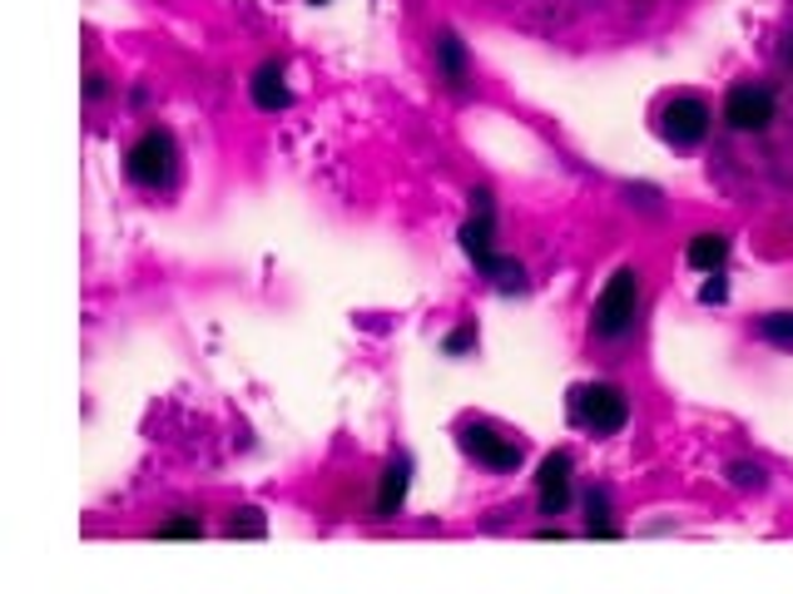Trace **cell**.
I'll list each match as a JSON object with an SVG mask.
<instances>
[{
    "instance_id": "1",
    "label": "cell",
    "mask_w": 793,
    "mask_h": 594,
    "mask_svg": "<svg viewBox=\"0 0 793 594\" xmlns=\"http://www.w3.org/2000/svg\"><path fill=\"white\" fill-rule=\"evenodd\" d=\"M461 248L471 253V263L501 293H521L526 288V268H521V263H516V258H496V248H491V194H476V214L461 223Z\"/></svg>"
},
{
    "instance_id": "2",
    "label": "cell",
    "mask_w": 793,
    "mask_h": 594,
    "mask_svg": "<svg viewBox=\"0 0 793 594\" xmlns=\"http://www.w3.org/2000/svg\"><path fill=\"white\" fill-rule=\"evenodd\" d=\"M124 174H130V184H140V188H174V178H179V144H174V134L169 130H144L140 140L130 144V154H124Z\"/></svg>"
},
{
    "instance_id": "3",
    "label": "cell",
    "mask_w": 793,
    "mask_h": 594,
    "mask_svg": "<svg viewBox=\"0 0 793 594\" xmlns=\"http://www.w3.org/2000/svg\"><path fill=\"white\" fill-rule=\"evenodd\" d=\"M570 417H576V427L596 431V437H616L630 421V397L616 381H586V387L570 391Z\"/></svg>"
},
{
    "instance_id": "4",
    "label": "cell",
    "mask_w": 793,
    "mask_h": 594,
    "mask_svg": "<svg viewBox=\"0 0 793 594\" xmlns=\"http://www.w3.org/2000/svg\"><path fill=\"white\" fill-rule=\"evenodd\" d=\"M714 130V110L700 94H674L660 110V140L670 148H700Z\"/></svg>"
},
{
    "instance_id": "5",
    "label": "cell",
    "mask_w": 793,
    "mask_h": 594,
    "mask_svg": "<svg viewBox=\"0 0 793 594\" xmlns=\"http://www.w3.org/2000/svg\"><path fill=\"white\" fill-rule=\"evenodd\" d=\"M634 307H640V273L620 268L596 303V332L610 337V342H620V337L634 327Z\"/></svg>"
},
{
    "instance_id": "6",
    "label": "cell",
    "mask_w": 793,
    "mask_h": 594,
    "mask_svg": "<svg viewBox=\"0 0 793 594\" xmlns=\"http://www.w3.org/2000/svg\"><path fill=\"white\" fill-rule=\"evenodd\" d=\"M779 114V100L769 84H734L724 94V124L734 134H764Z\"/></svg>"
},
{
    "instance_id": "7",
    "label": "cell",
    "mask_w": 793,
    "mask_h": 594,
    "mask_svg": "<svg viewBox=\"0 0 793 594\" xmlns=\"http://www.w3.org/2000/svg\"><path fill=\"white\" fill-rule=\"evenodd\" d=\"M461 451L471 455V461H481L486 471H516L521 465V441L501 437L496 427H486V421H476V427H461Z\"/></svg>"
},
{
    "instance_id": "8",
    "label": "cell",
    "mask_w": 793,
    "mask_h": 594,
    "mask_svg": "<svg viewBox=\"0 0 793 594\" xmlns=\"http://www.w3.org/2000/svg\"><path fill=\"white\" fill-rule=\"evenodd\" d=\"M536 505L541 515H566L570 505V455L566 451H551L536 471Z\"/></svg>"
},
{
    "instance_id": "9",
    "label": "cell",
    "mask_w": 793,
    "mask_h": 594,
    "mask_svg": "<svg viewBox=\"0 0 793 594\" xmlns=\"http://www.w3.org/2000/svg\"><path fill=\"white\" fill-rule=\"evenodd\" d=\"M248 94H253V104H258L263 114H283V110H288V104H293V90H288V80H283V65H278V60H268V65L253 70Z\"/></svg>"
},
{
    "instance_id": "10",
    "label": "cell",
    "mask_w": 793,
    "mask_h": 594,
    "mask_svg": "<svg viewBox=\"0 0 793 594\" xmlns=\"http://www.w3.org/2000/svg\"><path fill=\"white\" fill-rule=\"evenodd\" d=\"M684 263H690L694 273H724L729 238L724 233H700V238H690V248H684Z\"/></svg>"
},
{
    "instance_id": "11",
    "label": "cell",
    "mask_w": 793,
    "mask_h": 594,
    "mask_svg": "<svg viewBox=\"0 0 793 594\" xmlns=\"http://www.w3.org/2000/svg\"><path fill=\"white\" fill-rule=\"evenodd\" d=\"M407 481H411V461H393L383 471V485H377V520H393L407 501Z\"/></svg>"
},
{
    "instance_id": "12",
    "label": "cell",
    "mask_w": 793,
    "mask_h": 594,
    "mask_svg": "<svg viewBox=\"0 0 793 594\" xmlns=\"http://www.w3.org/2000/svg\"><path fill=\"white\" fill-rule=\"evenodd\" d=\"M437 65H441V80H447L451 90L467 84V50H461V40L451 35V30H441L437 35Z\"/></svg>"
},
{
    "instance_id": "13",
    "label": "cell",
    "mask_w": 793,
    "mask_h": 594,
    "mask_svg": "<svg viewBox=\"0 0 793 594\" xmlns=\"http://www.w3.org/2000/svg\"><path fill=\"white\" fill-rule=\"evenodd\" d=\"M586 530H590V535H600V540L620 535V530L610 525V495L606 491H590L586 495Z\"/></svg>"
},
{
    "instance_id": "14",
    "label": "cell",
    "mask_w": 793,
    "mask_h": 594,
    "mask_svg": "<svg viewBox=\"0 0 793 594\" xmlns=\"http://www.w3.org/2000/svg\"><path fill=\"white\" fill-rule=\"evenodd\" d=\"M759 337L774 347H784V352H793V313H769L759 317Z\"/></svg>"
},
{
    "instance_id": "15",
    "label": "cell",
    "mask_w": 793,
    "mask_h": 594,
    "mask_svg": "<svg viewBox=\"0 0 793 594\" xmlns=\"http://www.w3.org/2000/svg\"><path fill=\"white\" fill-rule=\"evenodd\" d=\"M199 535H204V520L199 515H174L159 525V540H199Z\"/></svg>"
},
{
    "instance_id": "16",
    "label": "cell",
    "mask_w": 793,
    "mask_h": 594,
    "mask_svg": "<svg viewBox=\"0 0 793 594\" xmlns=\"http://www.w3.org/2000/svg\"><path fill=\"white\" fill-rule=\"evenodd\" d=\"M729 481H734V485H739V491H749V485H754V491H759V485H764V465H749V461H734V465H729Z\"/></svg>"
},
{
    "instance_id": "17",
    "label": "cell",
    "mask_w": 793,
    "mask_h": 594,
    "mask_svg": "<svg viewBox=\"0 0 793 594\" xmlns=\"http://www.w3.org/2000/svg\"><path fill=\"white\" fill-rule=\"evenodd\" d=\"M228 535H263V515L258 511H243V520H228Z\"/></svg>"
},
{
    "instance_id": "18",
    "label": "cell",
    "mask_w": 793,
    "mask_h": 594,
    "mask_svg": "<svg viewBox=\"0 0 793 594\" xmlns=\"http://www.w3.org/2000/svg\"><path fill=\"white\" fill-rule=\"evenodd\" d=\"M441 347H447L451 357H461V352H467V347H476V327H471V322H467V327H457V332H451V337H447V342H441Z\"/></svg>"
},
{
    "instance_id": "19",
    "label": "cell",
    "mask_w": 793,
    "mask_h": 594,
    "mask_svg": "<svg viewBox=\"0 0 793 594\" xmlns=\"http://www.w3.org/2000/svg\"><path fill=\"white\" fill-rule=\"evenodd\" d=\"M724 297H729V283L724 278H719V273H714V283H704V288H700V303H724Z\"/></svg>"
},
{
    "instance_id": "20",
    "label": "cell",
    "mask_w": 793,
    "mask_h": 594,
    "mask_svg": "<svg viewBox=\"0 0 793 594\" xmlns=\"http://www.w3.org/2000/svg\"><path fill=\"white\" fill-rule=\"evenodd\" d=\"M84 94H90V100H100V94H104V74H90V84H84Z\"/></svg>"
},
{
    "instance_id": "21",
    "label": "cell",
    "mask_w": 793,
    "mask_h": 594,
    "mask_svg": "<svg viewBox=\"0 0 793 594\" xmlns=\"http://www.w3.org/2000/svg\"><path fill=\"white\" fill-rule=\"evenodd\" d=\"M313 6H327V0H313Z\"/></svg>"
},
{
    "instance_id": "22",
    "label": "cell",
    "mask_w": 793,
    "mask_h": 594,
    "mask_svg": "<svg viewBox=\"0 0 793 594\" xmlns=\"http://www.w3.org/2000/svg\"><path fill=\"white\" fill-rule=\"evenodd\" d=\"M789 55H793V50H789Z\"/></svg>"
}]
</instances>
